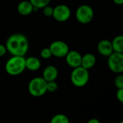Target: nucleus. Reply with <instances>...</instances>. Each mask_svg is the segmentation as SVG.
I'll use <instances>...</instances> for the list:
<instances>
[{
	"label": "nucleus",
	"instance_id": "nucleus-1",
	"mask_svg": "<svg viewBox=\"0 0 123 123\" xmlns=\"http://www.w3.org/2000/svg\"><path fill=\"white\" fill-rule=\"evenodd\" d=\"M5 46L7 51L12 55L25 56L29 49L28 40L22 34H14L9 36Z\"/></svg>",
	"mask_w": 123,
	"mask_h": 123
},
{
	"label": "nucleus",
	"instance_id": "nucleus-2",
	"mask_svg": "<svg viewBox=\"0 0 123 123\" xmlns=\"http://www.w3.org/2000/svg\"><path fill=\"white\" fill-rule=\"evenodd\" d=\"M25 58L24 56L12 55L5 65L6 72L11 76H17L25 70Z\"/></svg>",
	"mask_w": 123,
	"mask_h": 123
},
{
	"label": "nucleus",
	"instance_id": "nucleus-3",
	"mask_svg": "<svg viewBox=\"0 0 123 123\" xmlns=\"http://www.w3.org/2000/svg\"><path fill=\"white\" fill-rule=\"evenodd\" d=\"M72 84L77 87H83L87 84L89 80V74L88 69L82 66L74 68L71 74Z\"/></svg>",
	"mask_w": 123,
	"mask_h": 123
},
{
	"label": "nucleus",
	"instance_id": "nucleus-4",
	"mask_svg": "<svg viewBox=\"0 0 123 123\" xmlns=\"http://www.w3.org/2000/svg\"><path fill=\"white\" fill-rule=\"evenodd\" d=\"M28 91L35 97H42L47 92V81L43 77H35L30 81Z\"/></svg>",
	"mask_w": 123,
	"mask_h": 123
},
{
	"label": "nucleus",
	"instance_id": "nucleus-5",
	"mask_svg": "<svg viewBox=\"0 0 123 123\" xmlns=\"http://www.w3.org/2000/svg\"><path fill=\"white\" fill-rule=\"evenodd\" d=\"M94 16L93 9L87 4L79 6L76 11V19L82 24H87L90 22Z\"/></svg>",
	"mask_w": 123,
	"mask_h": 123
},
{
	"label": "nucleus",
	"instance_id": "nucleus-6",
	"mask_svg": "<svg viewBox=\"0 0 123 123\" xmlns=\"http://www.w3.org/2000/svg\"><path fill=\"white\" fill-rule=\"evenodd\" d=\"M108 66L110 69L116 74H122L123 71V53L113 52L108 56Z\"/></svg>",
	"mask_w": 123,
	"mask_h": 123
},
{
	"label": "nucleus",
	"instance_id": "nucleus-7",
	"mask_svg": "<svg viewBox=\"0 0 123 123\" xmlns=\"http://www.w3.org/2000/svg\"><path fill=\"white\" fill-rule=\"evenodd\" d=\"M52 55H54L57 58H63L66 55L69 51L68 45L61 40H55L53 42L49 47Z\"/></svg>",
	"mask_w": 123,
	"mask_h": 123
},
{
	"label": "nucleus",
	"instance_id": "nucleus-8",
	"mask_svg": "<svg viewBox=\"0 0 123 123\" xmlns=\"http://www.w3.org/2000/svg\"><path fill=\"white\" fill-rule=\"evenodd\" d=\"M52 16L58 22H66L71 17V9L68 6L65 4L57 5L55 8H53Z\"/></svg>",
	"mask_w": 123,
	"mask_h": 123
},
{
	"label": "nucleus",
	"instance_id": "nucleus-9",
	"mask_svg": "<svg viewBox=\"0 0 123 123\" xmlns=\"http://www.w3.org/2000/svg\"><path fill=\"white\" fill-rule=\"evenodd\" d=\"M65 57H66V61L70 67L74 68L81 66L82 55L78 51L76 50L68 51Z\"/></svg>",
	"mask_w": 123,
	"mask_h": 123
},
{
	"label": "nucleus",
	"instance_id": "nucleus-10",
	"mask_svg": "<svg viewBox=\"0 0 123 123\" xmlns=\"http://www.w3.org/2000/svg\"><path fill=\"white\" fill-rule=\"evenodd\" d=\"M97 50L101 55L107 57L114 52L112 43L108 40H102L99 41L97 45Z\"/></svg>",
	"mask_w": 123,
	"mask_h": 123
},
{
	"label": "nucleus",
	"instance_id": "nucleus-11",
	"mask_svg": "<svg viewBox=\"0 0 123 123\" xmlns=\"http://www.w3.org/2000/svg\"><path fill=\"white\" fill-rule=\"evenodd\" d=\"M58 72L57 68L52 65L48 66L45 68L43 73V78L48 82L51 81H55L58 76Z\"/></svg>",
	"mask_w": 123,
	"mask_h": 123
},
{
	"label": "nucleus",
	"instance_id": "nucleus-12",
	"mask_svg": "<svg viewBox=\"0 0 123 123\" xmlns=\"http://www.w3.org/2000/svg\"><path fill=\"white\" fill-rule=\"evenodd\" d=\"M18 12L23 16H27L34 12V6L30 1H22L17 6Z\"/></svg>",
	"mask_w": 123,
	"mask_h": 123
},
{
	"label": "nucleus",
	"instance_id": "nucleus-13",
	"mask_svg": "<svg viewBox=\"0 0 123 123\" xmlns=\"http://www.w3.org/2000/svg\"><path fill=\"white\" fill-rule=\"evenodd\" d=\"M96 57L92 53H86L81 58V66L84 67L86 69L92 68L94 66L96 63Z\"/></svg>",
	"mask_w": 123,
	"mask_h": 123
},
{
	"label": "nucleus",
	"instance_id": "nucleus-14",
	"mask_svg": "<svg viewBox=\"0 0 123 123\" xmlns=\"http://www.w3.org/2000/svg\"><path fill=\"white\" fill-rule=\"evenodd\" d=\"M41 66L40 60L36 57H29L25 59V67L30 71H37Z\"/></svg>",
	"mask_w": 123,
	"mask_h": 123
},
{
	"label": "nucleus",
	"instance_id": "nucleus-15",
	"mask_svg": "<svg viewBox=\"0 0 123 123\" xmlns=\"http://www.w3.org/2000/svg\"><path fill=\"white\" fill-rule=\"evenodd\" d=\"M112 43V48L114 52L117 53H123V35H117L116 36Z\"/></svg>",
	"mask_w": 123,
	"mask_h": 123
},
{
	"label": "nucleus",
	"instance_id": "nucleus-16",
	"mask_svg": "<svg viewBox=\"0 0 123 123\" xmlns=\"http://www.w3.org/2000/svg\"><path fill=\"white\" fill-rule=\"evenodd\" d=\"M51 123H68L69 120L68 117L63 114H58L53 116L50 120Z\"/></svg>",
	"mask_w": 123,
	"mask_h": 123
},
{
	"label": "nucleus",
	"instance_id": "nucleus-17",
	"mask_svg": "<svg viewBox=\"0 0 123 123\" xmlns=\"http://www.w3.org/2000/svg\"><path fill=\"white\" fill-rule=\"evenodd\" d=\"M30 1L34 7L37 9H43L49 4L50 0H30Z\"/></svg>",
	"mask_w": 123,
	"mask_h": 123
},
{
	"label": "nucleus",
	"instance_id": "nucleus-18",
	"mask_svg": "<svg viewBox=\"0 0 123 123\" xmlns=\"http://www.w3.org/2000/svg\"><path fill=\"white\" fill-rule=\"evenodd\" d=\"M58 89V84L55 81L47 82V92H55Z\"/></svg>",
	"mask_w": 123,
	"mask_h": 123
},
{
	"label": "nucleus",
	"instance_id": "nucleus-19",
	"mask_svg": "<svg viewBox=\"0 0 123 123\" xmlns=\"http://www.w3.org/2000/svg\"><path fill=\"white\" fill-rule=\"evenodd\" d=\"M40 56L44 59L50 58L52 56L51 51L49 48H45L40 51Z\"/></svg>",
	"mask_w": 123,
	"mask_h": 123
},
{
	"label": "nucleus",
	"instance_id": "nucleus-20",
	"mask_svg": "<svg viewBox=\"0 0 123 123\" xmlns=\"http://www.w3.org/2000/svg\"><path fill=\"white\" fill-rule=\"evenodd\" d=\"M115 85L117 89L123 88V76L120 74L115 79Z\"/></svg>",
	"mask_w": 123,
	"mask_h": 123
},
{
	"label": "nucleus",
	"instance_id": "nucleus-21",
	"mask_svg": "<svg viewBox=\"0 0 123 123\" xmlns=\"http://www.w3.org/2000/svg\"><path fill=\"white\" fill-rule=\"evenodd\" d=\"M53 8L52 6L47 5L45 7H43V14L46 17H51L53 15Z\"/></svg>",
	"mask_w": 123,
	"mask_h": 123
},
{
	"label": "nucleus",
	"instance_id": "nucleus-22",
	"mask_svg": "<svg viewBox=\"0 0 123 123\" xmlns=\"http://www.w3.org/2000/svg\"><path fill=\"white\" fill-rule=\"evenodd\" d=\"M117 98L120 102H123V88L118 89L117 92Z\"/></svg>",
	"mask_w": 123,
	"mask_h": 123
},
{
	"label": "nucleus",
	"instance_id": "nucleus-23",
	"mask_svg": "<svg viewBox=\"0 0 123 123\" xmlns=\"http://www.w3.org/2000/svg\"><path fill=\"white\" fill-rule=\"evenodd\" d=\"M6 51H7V50H6V46L4 45L0 44V57L1 56H4L6 54Z\"/></svg>",
	"mask_w": 123,
	"mask_h": 123
},
{
	"label": "nucleus",
	"instance_id": "nucleus-24",
	"mask_svg": "<svg viewBox=\"0 0 123 123\" xmlns=\"http://www.w3.org/2000/svg\"><path fill=\"white\" fill-rule=\"evenodd\" d=\"M113 1L117 5H122L123 4V0H113Z\"/></svg>",
	"mask_w": 123,
	"mask_h": 123
},
{
	"label": "nucleus",
	"instance_id": "nucleus-25",
	"mask_svg": "<svg viewBox=\"0 0 123 123\" xmlns=\"http://www.w3.org/2000/svg\"><path fill=\"white\" fill-rule=\"evenodd\" d=\"M99 120H97V119H92L88 121V123H99Z\"/></svg>",
	"mask_w": 123,
	"mask_h": 123
}]
</instances>
